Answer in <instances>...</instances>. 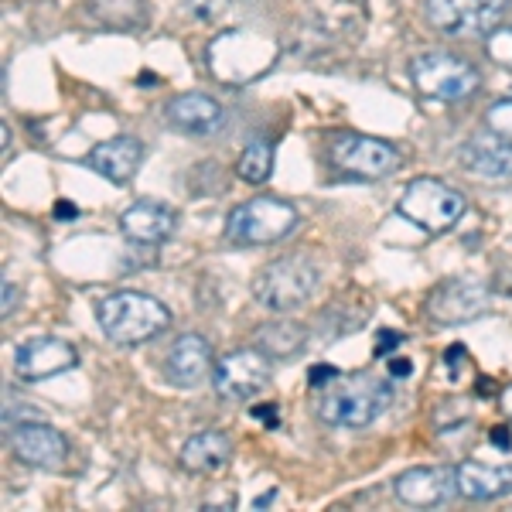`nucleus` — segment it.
<instances>
[{"mask_svg": "<svg viewBox=\"0 0 512 512\" xmlns=\"http://www.w3.org/2000/svg\"><path fill=\"white\" fill-rule=\"evenodd\" d=\"M393 407V386L373 373H349L338 376L318 390L315 414L321 424L345 427V431H362L376 424L386 410Z\"/></svg>", "mask_w": 512, "mask_h": 512, "instance_id": "1", "label": "nucleus"}, {"mask_svg": "<svg viewBox=\"0 0 512 512\" xmlns=\"http://www.w3.org/2000/svg\"><path fill=\"white\" fill-rule=\"evenodd\" d=\"M96 321L103 335L117 345H144L161 332H168L171 311L164 308L158 297L140 291H113L99 297Z\"/></svg>", "mask_w": 512, "mask_h": 512, "instance_id": "2", "label": "nucleus"}, {"mask_svg": "<svg viewBox=\"0 0 512 512\" xmlns=\"http://www.w3.org/2000/svg\"><path fill=\"white\" fill-rule=\"evenodd\" d=\"M321 284V274L315 260L304 253L280 256V260L267 263L253 280V297L270 311H297L315 297Z\"/></svg>", "mask_w": 512, "mask_h": 512, "instance_id": "3", "label": "nucleus"}, {"mask_svg": "<svg viewBox=\"0 0 512 512\" xmlns=\"http://www.w3.org/2000/svg\"><path fill=\"white\" fill-rule=\"evenodd\" d=\"M468 202L458 188L444 185L441 178H414L407 188H403L400 202H396V212H400L407 222H414L417 229L431 236H444L451 233L454 226L465 216Z\"/></svg>", "mask_w": 512, "mask_h": 512, "instance_id": "4", "label": "nucleus"}, {"mask_svg": "<svg viewBox=\"0 0 512 512\" xmlns=\"http://www.w3.org/2000/svg\"><path fill=\"white\" fill-rule=\"evenodd\" d=\"M297 229V209L287 198L256 195L250 202L236 205L226 219V239L236 246H267L280 243Z\"/></svg>", "mask_w": 512, "mask_h": 512, "instance_id": "5", "label": "nucleus"}, {"mask_svg": "<svg viewBox=\"0 0 512 512\" xmlns=\"http://www.w3.org/2000/svg\"><path fill=\"white\" fill-rule=\"evenodd\" d=\"M410 79H414L417 93L437 103H461V99L475 96L482 86V76L472 62L458 59L451 52H424L410 62Z\"/></svg>", "mask_w": 512, "mask_h": 512, "instance_id": "6", "label": "nucleus"}, {"mask_svg": "<svg viewBox=\"0 0 512 512\" xmlns=\"http://www.w3.org/2000/svg\"><path fill=\"white\" fill-rule=\"evenodd\" d=\"M332 168L345 178H359V181H376V178H390L400 171V151L396 144L383 137H366V134H342L332 144Z\"/></svg>", "mask_w": 512, "mask_h": 512, "instance_id": "7", "label": "nucleus"}, {"mask_svg": "<svg viewBox=\"0 0 512 512\" xmlns=\"http://www.w3.org/2000/svg\"><path fill=\"white\" fill-rule=\"evenodd\" d=\"M270 386V355L263 349H236L222 355L212 369V390L219 400L246 403Z\"/></svg>", "mask_w": 512, "mask_h": 512, "instance_id": "8", "label": "nucleus"}, {"mask_svg": "<svg viewBox=\"0 0 512 512\" xmlns=\"http://www.w3.org/2000/svg\"><path fill=\"white\" fill-rule=\"evenodd\" d=\"M509 0H427V21L451 38L492 35L499 18L506 14Z\"/></svg>", "mask_w": 512, "mask_h": 512, "instance_id": "9", "label": "nucleus"}, {"mask_svg": "<svg viewBox=\"0 0 512 512\" xmlns=\"http://www.w3.org/2000/svg\"><path fill=\"white\" fill-rule=\"evenodd\" d=\"M489 308H492L489 287L468 277L444 280V284L434 287L431 297L424 301V315L431 318L434 325H468V321L482 318Z\"/></svg>", "mask_w": 512, "mask_h": 512, "instance_id": "10", "label": "nucleus"}, {"mask_svg": "<svg viewBox=\"0 0 512 512\" xmlns=\"http://www.w3.org/2000/svg\"><path fill=\"white\" fill-rule=\"evenodd\" d=\"M7 448L14 458L28 468H41V472H59L69 461V437L59 427L41 424V420H28V424H14Z\"/></svg>", "mask_w": 512, "mask_h": 512, "instance_id": "11", "label": "nucleus"}, {"mask_svg": "<svg viewBox=\"0 0 512 512\" xmlns=\"http://www.w3.org/2000/svg\"><path fill=\"white\" fill-rule=\"evenodd\" d=\"M76 362H79L76 345L65 342V338L41 335L18 345V352H14V373L24 383H41V379H52L76 369Z\"/></svg>", "mask_w": 512, "mask_h": 512, "instance_id": "12", "label": "nucleus"}, {"mask_svg": "<svg viewBox=\"0 0 512 512\" xmlns=\"http://www.w3.org/2000/svg\"><path fill=\"white\" fill-rule=\"evenodd\" d=\"M212 345L209 338L188 332L181 335L175 345L164 355V379L178 390H195L205 383V376H212Z\"/></svg>", "mask_w": 512, "mask_h": 512, "instance_id": "13", "label": "nucleus"}, {"mask_svg": "<svg viewBox=\"0 0 512 512\" xmlns=\"http://www.w3.org/2000/svg\"><path fill=\"white\" fill-rule=\"evenodd\" d=\"M393 492L410 509H434L458 495V482H454V468H410L396 475Z\"/></svg>", "mask_w": 512, "mask_h": 512, "instance_id": "14", "label": "nucleus"}, {"mask_svg": "<svg viewBox=\"0 0 512 512\" xmlns=\"http://www.w3.org/2000/svg\"><path fill=\"white\" fill-rule=\"evenodd\" d=\"M178 226V216L171 205L164 202H154V198H137L130 209H123L120 216V229L130 243L137 246H158V243H168L171 233Z\"/></svg>", "mask_w": 512, "mask_h": 512, "instance_id": "15", "label": "nucleus"}, {"mask_svg": "<svg viewBox=\"0 0 512 512\" xmlns=\"http://www.w3.org/2000/svg\"><path fill=\"white\" fill-rule=\"evenodd\" d=\"M461 164L478 178L509 181L512 178V140L495 134V130L472 134L465 140V147H461Z\"/></svg>", "mask_w": 512, "mask_h": 512, "instance_id": "16", "label": "nucleus"}, {"mask_svg": "<svg viewBox=\"0 0 512 512\" xmlns=\"http://www.w3.org/2000/svg\"><path fill=\"white\" fill-rule=\"evenodd\" d=\"M86 164L96 171V175H103L110 185H130L134 175L140 171V164H144V144H140L137 137H113V140H103V144H96L93 151L86 154Z\"/></svg>", "mask_w": 512, "mask_h": 512, "instance_id": "17", "label": "nucleus"}, {"mask_svg": "<svg viewBox=\"0 0 512 512\" xmlns=\"http://www.w3.org/2000/svg\"><path fill=\"white\" fill-rule=\"evenodd\" d=\"M458 495L472 502H492L502 495H512V465H482V461H461L454 468Z\"/></svg>", "mask_w": 512, "mask_h": 512, "instance_id": "18", "label": "nucleus"}, {"mask_svg": "<svg viewBox=\"0 0 512 512\" xmlns=\"http://www.w3.org/2000/svg\"><path fill=\"white\" fill-rule=\"evenodd\" d=\"M164 117H168L171 127L185 130V134H216L226 113H222L219 99L205 93H181L168 103Z\"/></svg>", "mask_w": 512, "mask_h": 512, "instance_id": "19", "label": "nucleus"}, {"mask_svg": "<svg viewBox=\"0 0 512 512\" xmlns=\"http://www.w3.org/2000/svg\"><path fill=\"white\" fill-rule=\"evenodd\" d=\"M233 458V441L222 431H198L181 448V468L192 475H209Z\"/></svg>", "mask_w": 512, "mask_h": 512, "instance_id": "20", "label": "nucleus"}, {"mask_svg": "<svg viewBox=\"0 0 512 512\" xmlns=\"http://www.w3.org/2000/svg\"><path fill=\"white\" fill-rule=\"evenodd\" d=\"M304 345H308V332H304L297 321H270V325L260 328V335H256V349H263L270 355V359H297V355L304 352Z\"/></svg>", "mask_w": 512, "mask_h": 512, "instance_id": "21", "label": "nucleus"}, {"mask_svg": "<svg viewBox=\"0 0 512 512\" xmlns=\"http://www.w3.org/2000/svg\"><path fill=\"white\" fill-rule=\"evenodd\" d=\"M270 171H274V144L270 140H250L236 161V175L246 185H263L270 178Z\"/></svg>", "mask_w": 512, "mask_h": 512, "instance_id": "22", "label": "nucleus"}, {"mask_svg": "<svg viewBox=\"0 0 512 512\" xmlns=\"http://www.w3.org/2000/svg\"><path fill=\"white\" fill-rule=\"evenodd\" d=\"M93 14L110 28H140L147 18V0H93Z\"/></svg>", "mask_w": 512, "mask_h": 512, "instance_id": "23", "label": "nucleus"}, {"mask_svg": "<svg viewBox=\"0 0 512 512\" xmlns=\"http://www.w3.org/2000/svg\"><path fill=\"white\" fill-rule=\"evenodd\" d=\"M485 52L495 65L502 69H512V28H495L489 41H485Z\"/></svg>", "mask_w": 512, "mask_h": 512, "instance_id": "24", "label": "nucleus"}, {"mask_svg": "<svg viewBox=\"0 0 512 512\" xmlns=\"http://www.w3.org/2000/svg\"><path fill=\"white\" fill-rule=\"evenodd\" d=\"M489 127L495 130V134L512 140V99H502V103L492 106V110H489Z\"/></svg>", "mask_w": 512, "mask_h": 512, "instance_id": "25", "label": "nucleus"}, {"mask_svg": "<svg viewBox=\"0 0 512 512\" xmlns=\"http://www.w3.org/2000/svg\"><path fill=\"white\" fill-rule=\"evenodd\" d=\"M338 376H342V369H335V366H315V369H311V376H308V383L315 386V390H321V386H328Z\"/></svg>", "mask_w": 512, "mask_h": 512, "instance_id": "26", "label": "nucleus"}, {"mask_svg": "<svg viewBox=\"0 0 512 512\" xmlns=\"http://www.w3.org/2000/svg\"><path fill=\"white\" fill-rule=\"evenodd\" d=\"M403 342V335H393V332H379V345H376V355H390L396 345Z\"/></svg>", "mask_w": 512, "mask_h": 512, "instance_id": "27", "label": "nucleus"}, {"mask_svg": "<svg viewBox=\"0 0 512 512\" xmlns=\"http://www.w3.org/2000/svg\"><path fill=\"white\" fill-rule=\"evenodd\" d=\"M14 304H18V287H14L11 280H4V318H11Z\"/></svg>", "mask_w": 512, "mask_h": 512, "instance_id": "28", "label": "nucleus"}, {"mask_svg": "<svg viewBox=\"0 0 512 512\" xmlns=\"http://www.w3.org/2000/svg\"><path fill=\"white\" fill-rule=\"evenodd\" d=\"M492 444H499V448H512V431H509V427H495Z\"/></svg>", "mask_w": 512, "mask_h": 512, "instance_id": "29", "label": "nucleus"}, {"mask_svg": "<svg viewBox=\"0 0 512 512\" xmlns=\"http://www.w3.org/2000/svg\"><path fill=\"white\" fill-rule=\"evenodd\" d=\"M410 369H414V366H410V359H400V362L393 359L390 376H393V379H407V376H410Z\"/></svg>", "mask_w": 512, "mask_h": 512, "instance_id": "30", "label": "nucleus"}, {"mask_svg": "<svg viewBox=\"0 0 512 512\" xmlns=\"http://www.w3.org/2000/svg\"><path fill=\"white\" fill-rule=\"evenodd\" d=\"M253 417H256V420H267V427H277L274 407H253Z\"/></svg>", "mask_w": 512, "mask_h": 512, "instance_id": "31", "label": "nucleus"}, {"mask_svg": "<svg viewBox=\"0 0 512 512\" xmlns=\"http://www.w3.org/2000/svg\"><path fill=\"white\" fill-rule=\"evenodd\" d=\"M55 216H59V219H76L79 209L72 202H59V205H55Z\"/></svg>", "mask_w": 512, "mask_h": 512, "instance_id": "32", "label": "nucleus"}, {"mask_svg": "<svg viewBox=\"0 0 512 512\" xmlns=\"http://www.w3.org/2000/svg\"><path fill=\"white\" fill-rule=\"evenodd\" d=\"M499 403H502V410H506V417L512 420V383L502 390V396H499Z\"/></svg>", "mask_w": 512, "mask_h": 512, "instance_id": "33", "label": "nucleus"}, {"mask_svg": "<svg viewBox=\"0 0 512 512\" xmlns=\"http://www.w3.org/2000/svg\"><path fill=\"white\" fill-rule=\"evenodd\" d=\"M0 140H4V154H7L11 151V127H7V123L0 127Z\"/></svg>", "mask_w": 512, "mask_h": 512, "instance_id": "34", "label": "nucleus"}]
</instances>
